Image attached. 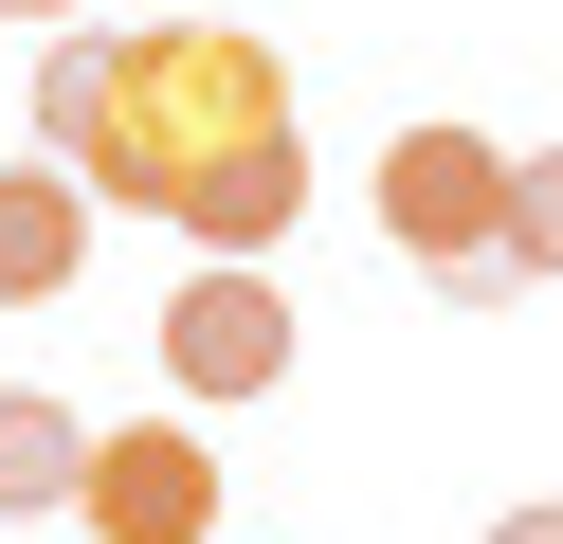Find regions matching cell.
Returning <instances> with one entry per match:
<instances>
[{"label": "cell", "instance_id": "7", "mask_svg": "<svg viewBox=\"0 0 563 544\" xmlns=\"http://www.w3.org/2000/svg\"><path fill=\"white\" fill-rule=\"evenodd\" d=\"M509 290H563V145L509 164Z\"/></svg>", "mask_w": 563, "mask_h": 544}, {"label": "cell", "instance_id": "10", "mask_svg": "<svg viewBox=\"0 0 563 544\" xmlns=\"http://www.w3.org/2000/svg\"><path fill=\"white\" fill-rule=\"evenodd\" d=\"M0 19H19V0H0Z\"/></svg>", "mask_w": 563, "mask_h": 544}, {"label": "cell", "instance_id": "2", "mask_svg": "<svg viewBox=\"0 0 563 544\" xmlns=\"http://www.w3.org/2000/svg\"><path fill=\"white\" fill-rule=\"evenodd\" d=\"M382 236L418 254V290L490 309V290H509V145H473V127H400V145H382Z\"/></svg>", "mask_w": 563, "mask_h": 544}, {"label": "cell", "instance_id": "8", "mask_svg": "<svg viewBox=\"0 0 563 544\" xmlns=\"http://www.w3.org/2000/svg\"><path fill=\"white\" fill-rule=\"evenodd\" d=\"M490 544H563V508H509V526H490Z\"/></svg>", "mask_w": 563, "mask_h": 544}, {"label": "cell", "instance_id": "5", "mask_svg": "<svg viewBox=\"0 0 563 544\" xmlns=\"http://www.w3.org/2000/svg\"><path fill=\"white\" fill-rule=\"evenodd\" d=\"M91 273V181L74 164H0V309H55Z\"/></svg>", "mask_w": 563, "mask_h": 544}, {"label": "cell", "instance_id": "4", "mask_svg": "<svg viewBox=\"0 0 563 544\" xmlns=\"http://www.w3.org/2000/svg\"><path fill=\"white\" fill-rule=\"evenodd\" d=\"M164 381H183V399H273V381H291V309H273V273H183V309H164Z\"/></svg>", "mask_w": 563, "mask_h": 544}, {"label": "cell", "instance_id": "6", "mask_svg": "<svg viewBox=\"0 0 563 544\" xmlns=\"http://www.w3.org/2000/svg\"><path fill=\"white\" fill-rule=\"evenodd\" d=\"M91 490V418L37 381H0V508H74Z\"/></svg>", "mask_w": 563, "mask_h": 544}, {"label": "cell", "instance_id": "9", "mask_svg": "<svg viewBox=\"0 0 563 544\" xmlns=\"http://www.w3.org/2000/svg\"><path fill=\"white\" fill-rule=\"evenodd\" d=\"M19 19H74V0H19Z\"/></svg>", "mask_w": 563, "mask_h": 544}, {"label": "cell", "instance_id": "3", "mask_svg": "<svg viewBox=\"0 0 563 544\" xmlns=\"http://www.w3.org/2000/svg\"><path fill=\"white\" fill-rule=\"evenodd\" d=\"M91 544H219V454H200L183 418H128L91 435V490H74Z\"/></svg>", "mask_w": 563, "mask_h": 544}, {"label": "cell", "instance_id": "1", "mask_svg": "<svg viewBox=\"0 0 563 544\" xmlns=\"http://www.w3.org/2000/svg\"><path fill=\"white\" fill-rule=\"evenodd\" d=\"M255 145H291V73H273L255 19H146V36H55L37 55V164H74L128 218H183Z\"/></svg>", "mask_w": 563, "mask_h": 544}]
</instances>
